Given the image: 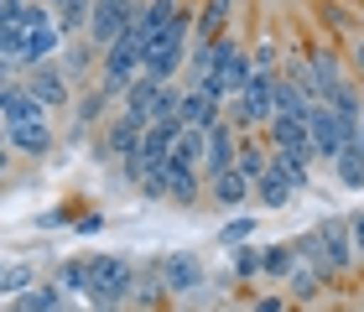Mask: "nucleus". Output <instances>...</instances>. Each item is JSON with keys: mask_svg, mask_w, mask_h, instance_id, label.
I'll return each mask as SVG.
<instances>
[{"mask_svg": "<svg viewBox=\"0 0 364 312\" xmlns=\"http://www.w3.org/2000/svg\"><path fill=\"white\" fill-rule=\"evenodd\" d=\"M16 307H21V312H68V297H63L58 281H42V286L21 291V297H16Z\"/></svg>", "mask_w": 364, "mask_h": 312, "instance_id": "23", "label": "nucleus"}, {"mask_svg": "<svg viewBox=\"0 0 364 312\" xmlns=\"http://www.w3.org/2000/svg\"><path fill=\"white\" fill-rule=\"evenodd\" d=\"M0 271H6V266H0Z\"/></svg>", "mask_w": 364, "mask_h": 312, "instance_id": "50", "label": "nucleus"}, {"mask_svg": "<svg viewBox=\"0 0 364 312\" xmlns=\"http://www.w3.org/2000/svg\"><path fill=\"white\" fill-rule=\"evenodd\" d=\"M208 73L229 89V99H235V94L245 89V78H250V53H245V42L235 37V31H224V37L213 42V63H208Z\"/></svg>", "mask_w": 364, "mask_h": 312, "instance_id": "2", "label": "nucleus"}, {"mask_svg": "<svg viewBox=\"0 0 364 312\" xmlns=\"http://www.w3.org/2000/svg\"><path fill=\"white\" fill-rule=\"evenodd\" d=\"M11 312H21V307H11Z\"/></svg>", "mask_w": 364, "mask_h": 312, "instance_id": "49", "label": "nucleus"}, {"mask_svg": "<svg viewBox=\"0 0 364 312\" xmlns=\"http://www.w3.org/2000/svg\"><path fill=\"white\" fill-rule=\"evenodd\" d=\"M99 229H105V219H99V213H84V219H78V235H99Z\"/></svg>", "mask_w": 364, "mask_h": 312, "instance_id": "45", "label": "nucleus"}, {"mask_svg": "<svg viewBox=\"0 0 364 312\" xmlns=\"http://www.w3.org/2000/svg\"><path fill=\"white\" fill-rule=\"evenodd\" d=\"M141 198H146V203H161V198H167V172H161V167H151V172H146Z\"/></svg>", "mask_w": 364, "mask_h": 312, "instance_id": "40", "label": "nucleus"}, {"mask_svg": "<svg viewBox=\"0 0 364 312\" xmlns=\"http://www.w3.org/2000/svg\"><path fill=\"white\" fill-rule=\"evenodd\" d=\"M250 235H255V219H250V213H235V219L219 229V244H224V250H235V244H245Z\"/></svg>", "mask_w": 364, "mask_h": 312, "instance_id": "35", "label": "nucleus"}, {"mask_svg": "<svg viewBox=\"0 0 364 312\" xmlns=\"http://www.w3.org/2000/svg\"><path fill=\"white\" fill-rule=\"evenodd\" d=\"M307 141H312V161H333L343 151V141H338V114L328 109V104H312L307 109Z\"/></svg>", "mask_w": 364, "mask_h": 312, "instance_id": "7", "label": "nucleus"}, {"mask_svg": "<svg viewBox=\"0 0 364 312\" xmlns=\"http://www.w3.org/2000/svg\"><path fill=\"white\" fill-rule=\"evenodd\" d=\"M26 120H47V109L26 94V84H0V125H26Z\"/></svg>", "mask_w": 364, "mask_h": 312, "instance_id": "10", "label": "nucleus"}, {"mask_svg": "<svg viewBox=\"0 0 364 312\" xmlns=\"http://www.w3.org/2000/svg\"><path fill=\"white\" fill-rule=\"evenodd\" d=\"M229 16H235V0H203L193 11V42H219L229 31Z\"/></svg>", "mask_w": 364, "mask_h": 312, "instance_id": "13", "label": "nucleus"}, {"mask_svg": "<svg viewBox=\"0 0 364 312\" xmlns=\"http://www.w3.org/2000/svg\"><path fill=\"white\" fill-rule=\"evenodd\" d=\"M318 104L312 94H302L291 84V78H281L276 73V84H271V114H287V120H307V109Z\"/></svg>", "mask_w": 364, "mask_h": 312, "instance_id": "15", "label": "nucleus"}, {"mask_svg": "<svg viewBox=\"0 0 364 312\" xmlns=\"http://www.w3.org/2000/svg\"><path fill=\"white\" fill-rule=\"evenodd\" d=\"M318 16H323L328 26H333V37H349V42H354L359 31H364V26H359V16H354V11H343V6H333V0H318Z\"/></svg>", "mask_w": 364, "mask_h": 312, "instance_id": "30", "label": "nucleus"}, {"mask_svg": "<svg viewBox=\"0 0 364 312\" xmlns=\"http://www.w3.org/2000/svg\"><path fill=\"white\" fill-rule=\"evenodd\" d=\"M156 78H146V73H136V78H130V89L120 94V109L125 114H136V120H146V114H151V104H156Z\"/></svg>", "mask_w": 364, "mask_h": 312, "instance_id": "22", "label": "nucleus"}, {"mask_svg": "<svg viewBox=\"0 0 364 312\" xmlns=\"http://www.w3.org/2000/svg\"><path fill=\"white\" fill-rule=\"evenodd\" d=\"M151 271L161 276L167 297H193V291L203 286V266H198V255H193V250H167Z\"/></svg>", "mask_w": 364, "mask_h": 312, "instance_id": "3", "label": "nucleus"}, {"mask_svg": "<svg viewBox=\"0 0 364 312\" xmlns=\"http://www.w3.org/2000/svg\"><path fill=\"white\" fill-rule=\"evenodd\" d=\"M291 266H296L291 240H276V244H266V250H260V276H266V281H287Z\"/></svg>", "mask_w": 364, "mask_h": 312, "instance_id": "26", "label": "nucleus"}, {"mask_svg": "<svg viewBox=\"0 0 364 312\" xmlns=\"http://www.w3.org/2000/svg\"><path fill=\"white\" fill-rule=\"evenodd\" d=\"M141 130H146V120H136V114H114L109 120V130H105V141H99V156H130L141 146Z\"/></svg>", "mask_w": 364, "mask_h": 312, "instance_id": "11", "label": "nucleus"}, {"mask_svg": "<svg viewBox=\"0 0 364 312\" xmlns=\"http://www.w3.org/2000/svg\"><path fill=\"white\" fill-rule=\"evenodd\" d=\"M229 255H235V276H240V281H255V276H260V250H255V244H235Z\"/></svg>", "mask_w": 364, "mask_h": 312, "instance_id": "37", "label": "nucleus"}, {"mask_svg": "<svg viewBox=\"0 0 364 312\" xmlns=\"http://www.w3.org/2000/svg\"><path fill=\"white\" fill-rule=\"evenodd\" d=\"M323 104L333 109V114H349V120H359V114H364V99H359V84H354V78H338V84L328 89Z\"/></svg>", "mask_w": 364, "mask_h": 312, "instance_id": "28", "label": "nucleus"}, {"mask_svg": "<svg viewBox=\"0 0 364 312\" xmlns=\"http://www.w3.org/2000/svg\"><path fill=\"white\" fill-rule=\"evenodd\" d=\"M245 53H250V68H255V73H276V68H281V53H276L271 37L260 42V47H245Z\"/></svg>", "mask_w": 364, "mask_h": 312, "instance_id": "38", "label": "nucleus"}, {"mask_svg": "<svg viewBox=\"0 0 364 312\" xmlns=\"http://www.w3.org/2000/svg\"><path fill=\"white\" fill-rule=\"evenodd\" d=\"M0 16H6V0H0Z\"/></svg>", "mask_w": 364, "mask_h": 312, "instance_id": "48", "label": "nucleus"}, {"mask_svg": "<svg viewBox=\"0 0 364 312\" xmlns=\"http://www.w3.org/2000/svg\"><path fill=\"white\" fill-rule=\"evenodd\" d=\"M6 130V146H11V156H47L58 146V136H53V125L47 120H26V125H0Z\"/></svg>", "mask_w": 364, "mask_h": 312, "instance_id": "8", "label": "nucleus"}, {"mask_svg": "<svg viewBox=\"0 0 364 312\" xmlns=\"http://www.w3.org/2000/svg\"><path fill=\"white\" fill-rule=\"evenodd\" d=\"M89 276H94L89 255L63 260V266H58V286H63V297H84V291H89Z\"/></svg>", "mask_w": 364, "mask_h": 312, "instance_id": "27", "label": "nucleus"}, {"mask_svg": "<svg viewBox=\"0 0 364 312\" xmlns=\"http://www.w3.org/2000/svg\"><path fill=\"white\" fill-rule=\"evenodd\" d=\"M235 136H240V130L229 125V120H219V125H208V130H203V161H198V167L208 172V183H213L219 172L235 167V151H240V141H235Z\"/></svg>", "mask_w": 364, "mask_h": 312, "instance_id": "6", "label": "nucleus"}, {"mask_svg": "<svg viewBox=\"0 0 364 312\" xmlns=\"http://www.w3.org/2000/svg\"><path fill=\"white\" fill-rule=\"evenodd\" d=\"M359 26H364V0H359Z\"/></svg>", "mask_w": 364, "mask_h": 312, "instance_id": "47", "label": "nucleus"}, {"mask_svg": "<svg viewBox=\"0 0 364 312\" xmlns=\"http://www.w3.org/2000/svg\"><path fill=\"white\" fill-rule=\"evenodd\" d=\"M307 68H312V94H318V104L328 99V89H333L338 78H349V68H343L338 53H328V47H312V53H307Z\"/></svg>", "mask_w": 364, "mask_h": 312, "instance_id": "14", "label": "nucleus"}, {"mask_svg": "<svg viewBox=\"0 0 364 312\" xmlns=\"http://www.w3.org/2000/svg\"><path fill=\"white\" fill-rule=\"evenodd\" d=\"M287 286H291V302H312V297H318V291H323V281H318V276H312V271L302 266V260H296V266H291Z\"/></svg>", "mask_w": 364, "mask_h": 312, "instance_id": "33", "label": "nucleus"}, {"mask_svg": "<svg viewBox=\"0 0 364 312\" xmlns=\"http://www.w3.org/2000/svg\"><path fill=\"white\" fill-rule=\"evenodd\" d=\"M271 167L291 183V193H307V183H312V156L307 151H271Z\"/></svg>", "mask_w": 364, "mask_h": 312, "instance_id": "21", "label": "nucleus"}, {"mask_svg": "<svg viewBox=\"0 0 364 312\" xmlns=\"http://www.w3.org/2000/svg\"><path fill=\"white\" fill-rule=\"evenodd\" d=\"M31 286H37L31 266H6L0 271V291H6V297H21V291H31Z\"/></svg>", "mask_w": 364, "mask_h": 312, "instance_id": "36", "label": "nucleus"}, {"mask_svg": "<svg viewBox=\"0 0 364 312\" xmlns=\"http://www.w3.org/2000/svg\"><path fill=\"white\" fill-rule=\"evenodd\" d=\"M21 84H26V94H31L47 114L63 109V104H68V94H73L68 78H63V68H58V58H53V63H37V68H21Z\"/></svg>", "mask_w": 364, "mask_h": 312, "instance_id": "4", "label": "nucleus"}, {"mask_svg": "<svg viewBox=\"0 0 364 312\" xmlns=\"http://www.w3.org/2000/svg\"><path fill=\"white\" fill-rule=\"evenodd\" d=\"M354 73H359V84H364V31L349 42V78H354Z\"/></svg>", "mask_w": 364, "mask_h": 312, "instance_id": "41", "label": "nucleus"}, {"mask_svg": "<svg viewBox=\"0 0 364 312\" xmlns=\"http://www.w3.org/2000/svg\"><path fill=\"white\" fill-rule=\"evenodd\" d=\"M318 240H323V255H328V266H333V276H349V271L359 266V255H354V240H349V219L328 213V219L318 224Z\"/></svg>", "mask_w": 364, "mask_h": 312, "instance_id": "5", "label": "nucleus"}, {"mask_svg": "<svg viewBox=\"0 0 364 312\" xmlns=\"http://www.w3.org/2000/svg\"><path fill=\"white\" fill-rule=\"evenodd\" d=\"M328 167H333L338 188H349V193H359V188H364V156H359V141H354V146H343V151L328 161Z\"/></svg>", "mask_w": 364, "mask_h": 312, "instance_id": "24", "label": "nucleus"}, {"mask_svg": "<svg viewBox=\"0 0 364 312\" xmlns=\"http://www.w3.org/2000/svg\"><path fill=\"white\" fill-rule=\"evenodd\" d=\"M68 219H73V208H53V213H42L37 224H42V229H58V224H68Z\"/></svg>", "mask_w": 364, "mask_h": 312, "instance_id": "43", "label": "nucleus"}, {"mask_svg": "<svg viewBox=\"0 0 364 312\" xmlns=\"http://www.w3.org/2000/svg\"><path fill=\"white\" fill-rule=\"evenodd\" d=\"M84 21H89V6H73V0L53 11V26H58L63 42H68V37H84Z\"/></svg>", "mask_w": 364, "mask_h": 312, "instance_id": "32", "label": "nucleus"}, {"mask_svg": "<svg viewBox=\"0 0 364 312\" xmlns=\"http://www.w3.org/2000/svg\"><path fill=\"white\" fill-rule=\"evenodd\" d=\"M21 42H26L21 26H16V21H0V58H16V63H21Z\"/></svg>", "mask_w": 364, "mask_h": 312, "instance_id": "39", "label": "nucleus"}, {"mask_svg": "<svg viewBox=\"0 0 364 312\" xmlns=\"http://www.w3.org/2000/svg\"><path fill=\"white\" fill-rule=\"evenodd\" d=\"M250 312H287V297H281V291H276V297H260Z\"/></svg>", "mask_w": 364, "mask_h": 312, "instance_id": "44", "label": "nucleus"}, {"mask_svg": "<svg viewBox=\"0 0 364 312\" xmlns=\"http://www.w3.org/2000/svg\"><path fill=\"white\" fill-rule=\"evenodd\" d=\"M219 120H224V104L203 99L198 89H182V99H177V125L182 130H208V125H219Z\"/></svg>", "mask_w": 364, "mask_h": 312, "instance_id": "12", "label": "nucleus"}, {"mask_svg": "<svg viewBox=\"0 0 364 312\" xmlns=\"http://www.w3.org/2000/svg\"><path fill=\"white\" fill-rule=\"evenodd\" d=\"M208 193H213L208 203H219V208H229V213H240L245 203H250V183H245V177H240L235 167L213 177V183H208Z\"/></svg>", "mask_w": 364, "mask_h": 312, "instance_id": "20", "label": "nucleus"}, {"mask_svg": "<svg viewBox=\"0 0 364 312\" xmlns=\"http://www.w3.org/2000/svg\"><path fill=\"white\" fill-rule=\"evenodd\" d=\"M291 198H296V193H291V183H287V177H281L276 167H271L266 177H255V183H250V203H260L266 213H281Z\"/></svg>", "mask_w": 364, "mask_h": 312, "instance_id": "16", "label": "nucleus"}, {"mask_svg": "<svg viewBox=\"0 0 364 312\" xmlns=\"http://www.w3.org/2000/svg\"><path fill=\"white\" fill-rule=\"evenodd\" d=\"M58 68H63V78H68V89H78L89 73H99V47H89L84 37H68L58 47Z\"/></svg>", "mask_w": 364, "mask_h": 312, "instance_id": "9", "label": "nucleus"}, {"mask_svg": "<svg viewBox=\"0 0 364 312\" xmlns=\"http://www.w3.org/2000/svg\"><path fill=\"white\" fill-rule=\"evenodd\" d=\"M359 156H364V120H359Z\"/></svg>", "mask_w": 364, "mask_h": 312, "instance_id": "46", "label": "nucleus"}, {"mask_svg": "<svg viewBox=\"0 0 364 312\" xmlns=\"http://www.w3.org/2000/svg\"><path fill=\"white\" fill-rule=\"evenodd\" d=\"M130 302H136V307H146V312H156L161 302H167V286H161V276H156V271L136 276V286H130Z\"/></svg>", "mask_w": 364, "mask_h": 312, "instance_id": "29", "label": "nucleus"}, {"mask_svg": "<svg viewBox=\"0 0 364 312\" xmlns=\"http://www.w3.org/2000/svg\"><path fill=\"white\" fill-rule=\"evenodd\" d=\"M266 130H271V151H307V156H312L307 120H287V114H271Z\"/></svg>", "mask_w": 364, "mask_h": 312, "instance_id": "18", "label": "nucleus"}, {"mask_svg": "<svg viewBox=\"0 0 364 312\" xmlns=\"http://www.w3.org/2000/svg\"><path fill=\"white\" fill-rule=\"evenodd\" d=\"M105 104H109V99H105V94H99V89H89L84 99H78V130H73V141L84 136L89 125H99V114H105Z\"/></svg>", "mask_w": 364, "mask_h": 312, "instance_id": "34", "label": "nucleus"}, {"mask_svg": "<svg viewBox=\"0 0 364 312\" xmlns=\"http://www.w3.org/2000/svg\"><path fill=\"white\" fill-rule=\"evenodd\" d=\"M58 47H63V37H58V26H53V21H47V26H31V31H26V42H21V68L53 63V58H58Z\"/></svg>", "mask_w": 364, "mask_h": 312, "instance_id": "17", "label": "nucleus"}, {"mask_svg": "<svg viewBox=\"0 0 364 312\" xmlns=\"http://www.w3.org/2000/svg\"><path fill=\"white\" fill-rule=\"evenodd\" d=\"M349 240H354V255L364 260V208H354V213H349Z\"/></svg>", "mask_w": 364, "mask_h": 312, "instance_id": "42", "label": "nucleus"}, {"mask_svg": "<svg viewBox=\"0 0 364 312\" xmlns=\"http://www.w3.org/2000/svg\"><path fill=\"white\" fill-rule=\"evenodd\" d=\"M235 172L245 177V183H255V177H266V172H271V146L240 141V151H235Z\"/></svg>", "mask_w": 364, "mask_h": 312, "instance_id": "25", "label": "nucleus"}, {"mask_svg": "<svg viewBox=\"0 0 364 312\" xmlns=\"http://www.w3.org/2000/svg\"><path fill=\"white\" fill-rule=\"evenodd\" d=\"M89 266H94L89 291H84L89 307L94 312H120L130 302V286H136V266L125 255H89Z\"/></svg>", "mask_w": 364, "mask_h": 312, "instance_id": "1", "label": "nucleus"}, {"mask_svg": "<svg viewBox=\"0 0 364 312\" xmlns=\"http://www.w3.org/2000/svg\"><path fill=\"white\" fill-rule=\"evenodd\" d=\"M291 255L302 260V266H307L312 276H318L323 286H328V281H338V276H333V266H328V255H323V240H318V229H307V235H296V240H291Z\"/></svg>", "mask_w": 364, "mask_h": 312, "instance_id": "19", "label": "nucleus"}, {"mask_svg": "<svg viewBox=\"0 0 364 312\" xmlns=\"http://www.w3.org/2000/svg\"><path fill=\"white\" fill-rule=\"evenodd\" d=\"M161 172H167V198L182 203V208H193L198 203V188H203V183H198V172H172V167H161Z\"/></svg>", "mask_w": 364, "mask_h": 312, "instance_id": "31", "label": "nucleus"}]
</instances>
